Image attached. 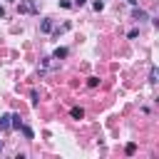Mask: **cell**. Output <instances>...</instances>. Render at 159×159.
Instances as JSON below:
<instances>
[{
  "label": "cell",
  "mask_w": 159,
  "mask_h": 159,
  "mask_svg": "<svg viewBox=\"0 0 159 159\" xmlns=\"http://www.w3.org/2000/svg\"><path fill=\"white\" fill-rule=\"evenodd\" d=\"M84 2H87V0H75V2H72V5H77V7H82V5H84Z\"/></svg>",
  "instance_id": "14"
},
{
  "label": "cell",
  "mask_w": 159,
  "mask_h": 159,
  "mask_svg": "<svg viewBox=\"0 0 159 159\" xmlns=\"http://www.w3.org/2000/svg\"><path fill=\"white\" fill-rule=\"evenodd\" d=\"M0 17H5V7H0Z\"/></svg>",
  "instance_id": "15"
},
{
  "label": "cell",
  "mask_w": 159,
  "mask_h": 159,
  "mask_svg": "<svg viewBox=\"0 0 159 159\" xmlns=\"http://www.w3.org/2000/svg\"><path fill=\"white\" fill-rule=\"evenodd\" d=\"M137 152V144H127V154H134Z\"/></svg>",
  "instance_id": "13"
},
{
  "label": "cell",
  "mask_w": 159,
  "mask_h": 159,
  "mask_svg": "<svg viewBox=\"0 0 159 159\" xmlns=\"http://www.w3.org/2000/svg\"><path fill=\"white\" fill-rule=\"evenodd\" d=\"M10 117H12V114H2V117H0V129H2V132L12 129V127H10Z\"/></svg>",
  "instance_id": "3"
},
{
  "label": "cell",
  "mask_w": 159,
  "mask_h": 159,
  "mask_svg": "<svg viewBox=\"0 0 159 159\" xmlns=\"http://www.w3.org/2000/svg\"><path fill=\"white\" fill-rule=\"evenodd\" d=\"M40 30H42V32H52V20H47V17L40 20Z\"/></svg>",
  "instance_id": "5"
},
{
  "label": "cell",
  "mask_w": 159,
  "mask_h": 159,
  "mask_svg": "<svg viewBox=\"0 0 159 159\" xmlns=\"http://www.w3.org/2000/svg\"><path fill=\"white\" fill-rule=\"evenodd\" d=\"M127 2H129V5H137V0H127Z\"/></svg>",
  "instance_id": "16"
},
{
  "label": "cell",
  "mask_w": 159,
  "mask_h": 159,
  "mask_svg": "<svg viewBox=\"0 0 159 159\" xmlns=\"http://www.w3.org/2000/svg\"><path fill=\"white\" fill-rule=\"evenodd\" d=\"M17 10H20V12H35V10H37V7H35V5H32V2H22V5H20V7H17Z\"/></svg>",
  "instance_id": "8"
},
{
  "label": "cell",
  "mask_w": 159,
  "mask_h": 159,
  "mask_svg": "<svg viewBox=\"0 0 159 159\" xmlns=\"http://www.w3.org/2000/svg\"><path fill=\"white\" fill-rule=\"evenodd\" d=\"M0 152H2V142H0Z\"/></svg>",
  "instance_id": "17"
},
{
  "label": "cell",
  "mask_w": 159,
  "mask_h": 159,
  "mask_svg": "<svg viewBox=\"0 0 159 159\" xmlns=\"http://www.w3.org/2000/svg\"><path fill=\"white\" fill-rule=\"evenodd\" d=\"M30 102H32V104H37V92H35V89L30 92Z\"/></svg>",
  "instance_id": "12"
},
{
  "label": "cell",
  "mask_w": 159,
  "mask_h": 159,
  "mask_svg": "<svg viewBox=\"0 0 159 159\" xmlns=\"http://www.w3.org/2000/svg\"><path fill=\"white\" fill-rule=\"evenodd\" d=\"M92 7H94V10H97V12H99V10H102V7H104V2H102V0H97V2H94V5H92Z\"/></svg>",
  "instance_id": "11"
},
{
  "label": "cell",
  "mask_w": 159,
  "mask_h": 159,
  "mask_svg": "<svg viewBox=\"0 0 159 159\" xmlns=\"http://www.w3.org/2000/svg\"><path fill=\"white\" fill-rule=\"evenodd\" d=\"M102 2H104V0H102Z\"/></svg>",
  "instance_id": "18"
},
{
  "label": "cell",
  "mask_w": 159,
  "mask_h": 159,
  "mask_svg": "<svg viewBox=\"0 0 159 159\" xmlns=\"http://www.w3.org/2000/svg\"><path fill=\"white\" fill-rule=\"evenodd\" d=\"M20 132H22V137H25V139H35V132H32L27 124H20Z\"/></svg>",
  "instance_id": "4"
},
{
  "label": "cell",
  "mask_w": 159,
  "mask_h": 159,
  "mask_svg": "<svg viewBox=\"0 0 159 159\" xmlns=\"http://www.w3.org/2000/svg\"><path fill=\"white\" fill-rule=\"evenodd\" d=\"M70 114H72V119H82V117H84V109H82V107H72Z\"/></svg>",
  "instance_id": "6"
},
{
  "label": "cell",
  "mask_w": 159,
  "mask_h": 159,
  "mask_svg": "<svg viewBox=\"0 0 159 159\" xmlns=\"http://www.w3.org/2000/svg\"><path fill=\"white\" fill-rule=\"evenodd\" d=\"M10 2H12V0H10Z\"/></svg>",
  "instance_id": "19"
},
{
  "label": "cell",
  "mask_w": 159,
  "mask_h": 159,
  "mask_svg": "<svg viewBox=\"0 0 159 159\" xmlns=\"http://www.w3.org/2000/svg\"><path fill=\"white\" fill-rule=\"evenodd\" d=\"M20 124H22V117H20V114H12V117H10V127H12V129H20Z\"/></svg>",
  "instance_id": "7"
},
{
  "label": "cell",
  "mask_w": 159,
  "mask_h": 159,
  "mask_svg": "<svg viewBox=\"0 0 159 159\" xmlns=\"http://www.w3.org/2000/svg\"><path fill=\"white\" fill-rule=\"evenodd\" d=\"M132 17H134V20H139V22H142V20H149V15H147L142 7H137V5H134V10H132Z\"/></svg>",
  "instance_id": "1"
},
{
  "label": "cell",
  "mask_w": 159,
  "mask_h": 159,
  "mask_svg": "<svg viewBox=\"0 0 159 159\" xmlns=\"http://www.w3.org/2000/svg\"><path fill=\"white\" fill-rule=\"evenodd\" d=\"M87 84H89V87H97V84H99V77H89Z\"/></svg>",
  "instance_id": "10"
},
{
  "label": "cell",
  "mask_w": 159,
  "mask_h": 159,
  "mask_svg": "<svg viewBox=\"0 0 159 159\" xmlns=\"http://www.w3.org/2000/svg\"><path fill=\"white\" fill-rule=\"evenodd\" d=\"M149 82H152V84L157 82V67H152V70H149Z\"/></svg>",
  "instance_id": "9"
},
{
  "label": "cell",
  "mask_w": 159,
  "mask_h": 159,
  "mask_svg": "<svg viewBox=\"0 0 159 159\" xmlns=\"http://www.w3.org/2000/svg\"><path fill=\"white\" fill-rule=\"evenodd\" d=\"M70 52H67V47H57L55 52H52V60H65Z\"/></svg>",
  "instance_id": "2"
}]
</instances>
